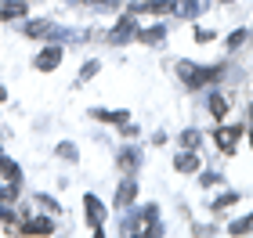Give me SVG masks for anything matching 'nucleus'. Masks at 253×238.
<instances>
[{"label":"nucleus","mask_w":253,"mask_h":238,"mask_svg":"<svg viewBox=\"0 0 253 238\" xmlns=\"http://www.w3.org/2000/svg\"><path fill=\"white\" fill-rule=\"evenodd\" d=\"M58 62H62V51H58V47H51V51H43L40 58H37V69H54Z\"/></svg>","instance_id":"f257e3e1"},{"label":"nucleus","mask_w":253,"mask_h":238,"mask_svg":"<svg viewBox=\"0 0 253 238\" xmlns=\"http://www.w3.org/2000/svg\"><path fill=\"white\" fill-rule=\"evenodd\" d=\"M54 228H51V220H43V217H37V220H29L26 224V235H51Z\"/></svg>","instance_id":"f03ea898"},{"label":"nucleus","mask_w":253,"mask_h":238,"mask_svg":"<svg viewBox=\"0 0 253 238\" xmlns=\"http://www.w3.org/2000/svg\"><path fill=\"white\" fill-rule=\"evenodd\" d=\"M213 137H217V144H224V148H232V144H235V137H239V130H235V127H232V130H217Z\"/></svg>","instance_id":"7ed1b4c3"},{"label":"nucleus","mask_w":253,"mask_h":238,"mask_svg":"<svg viewBox=\"0 0 253 238\" xmlns=\"http://www.w3.org/2000/svg\"><path fill=\"white\" fill-rule=\"evenodd\" d=\"M177 170L192 173V170H199V159H195V155H181V159H177Z\"/></svg>","instance_id":"20e7f679"},{"label":"nucleus","mask_w":253,"mask_h":238,"mask_svg":"<svg viewBox=\"0 0 253 238\" xmlns=\"http://www.w3.org/2000/svg\"><path fill=\"white\" fill-rule=\"evenodd\" d=\"M210 108H213V116H217V119H224V112H228V101H224V98H210Z\"/></svg>","instance_id":"39448f33"},{"label":"nucleus","mask_w":253,"mask_h":238,"mask_svg":"<svg viewBox=\"0 0 253 238\" xmlns=\"http://www.w3.org/2000/svg\"><path fill=\"white\" fill-rule=\"evenodd\" d=\"M246 231H253V217H246V220L232 224V235H246Z\"/></svg>","instance_id":"423d86ee"},{"label":"nucleus","mask_w":253,"mask_h":238,"mask_svg":"<svg viewBox=\"0 0 253 238\" xmlns=\"http://www.w3.org/2000/svg\"><path fill=\"white\" fill-rule=\"evenodd\" d=\"M0 98H4V90H0Z\"/></svg>","instance_id":"0eeeda50"},{"label":"nucleus","mask_w":253,"mask_h":238,"mask_svg":"<svg viewBox=\"0 0 253 238\" xmlns=\"http://www.w3.org/2000/svg\"><path fill=\"white\" fill-rule=\"evenodd\" d=\"M250 141H253V134H250Z\"/></svg>","instance_id":"6e6552de"}]
</instances>
